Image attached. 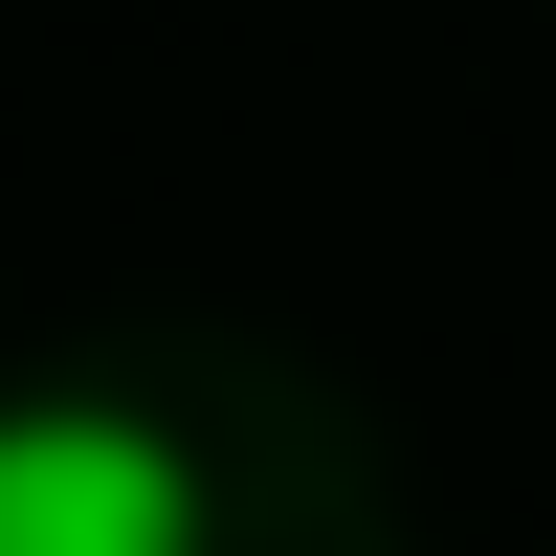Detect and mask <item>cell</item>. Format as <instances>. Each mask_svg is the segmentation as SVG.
Segmentation results:
<instances>
[{
	"label": "cell",
	"instance_id": "6da1fadb",
	"mask_svg": "<svg viewBox=\"0 0 556 556\" xmlns=\"http://www.w3.org/2000/svg\"><path fill=\"white\" fill-rule=\"evenodd\" d=\"M0 556H201V445L134 401H0Z\"/></svg>",
	"mask_w": 556,
	"mask_h": 556
}]
</instances>
